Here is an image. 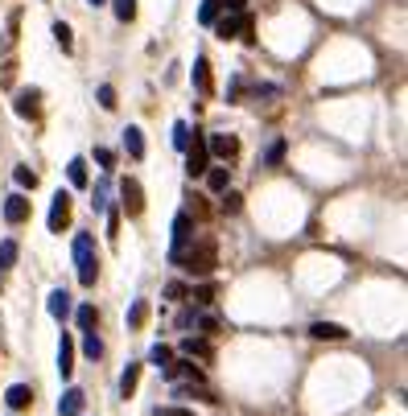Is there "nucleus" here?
Instances as JSON below:
<instances>
[{"label": "nucleus", "mask_w": 408, "mask_h": 416, "mask_svg": "<svg viewBox=\"0 0 408 416\" xmlns=\"http://www.w3.org/2000/svg\"><path fill=\"white\" fill-rule=\"evenodd\" d=\"M66 178H70L75 190H83V185H87V161H83V157H75V161L66 165Z\"/></svg>", "instance_id": "19"}, {"label": "nucleus", "mask_w": 408, "mask_h": 416, "mask_svg": "<svg viewBox=\"0 0 408 416\" xmlns=\"http://www.w3.org/2000/svg\"><path fill=\"white\" fill-rule=\"evenodd\" d=\"M280 157H285V140H272L264 153V165H280Z\"/></svg>", "instance_id": "34"}, {"label": "nucleus", "mask_w": 408, "mask_h": 416, "mask_svg": "<svg viewBox=\"0 0 408 416\" xmlns=\"http://www.w3.org/2000/svg\"><path fill=\"white\" fill-rule=\"evenodd\" d=\"M112 13H116V21H133L136 17V0H112Z\"/></svg>", "instance_id": "29"}, {"label": "nucleus", "mask_w": 408, "mask_h": 416, "mask_svg": "<svg viewBox=\"0 0 408 416\" xmlns=\"http://www.w3.org/2000/svg\"><path fill=\"white\" fill-rule=\"evenodd\" d=\"M87 4H107V0H87Z\"/></svg>", "instance_id": "44"}, {"label": "nucleus", "mask_w": 408, "mask_h": 416, "mask_svg": "<svg viewBox=\"0 0 408 416\" xmlns=\"http://www.w3.org/2000/svg\"><path fill=\"white\" fill-rule=\"evenodd\" d=\"M243 4H248V0H219L223 13H243Z\"/></svg>", "instance_id": "43"}, {"label": "nucleus", "mask_w": 408, "mask_h": 416, "mask_svg": "<svg viewBox=\"0 0 408 416\" xmlns=\"http://www.w3.org/2000/svg\"><path fill=\"white\" fill-rule=\"evenodd\" d=\"M124 148H128V157H136V161L144 157V137H140V128H133V124L124 128Z\"/></svg>", "instance_id": "18"}, {"label": "nucleus", "mask_w": 408, "mask_h": 416, "mask_svg": "<svg viewBox=\"0 0 408 416\" xmlns=\"http://www.w3.org/2000/svg\"><path fill=\"white\" fill-rule=\"evenodd\" d=\"M29 215H33V202H29L25 194H13V198L4 202V219H8V223H25Z\"/></svg>", "instance_id": "11"}, {"label": "nucleus", "mask_w": 408, "mask_h": 416, "mask_svg": "<svg viewBox=\"0 0 408 416\" xmlns=\"http://www.w3.org/2000/svg\"><path fill=\"white\" fill-rule=\"evenodd\" d=\"M120 235V210H107V239Z\"/></svg>", "instance_id": "40"}, {"label": "nucleus", "mask_w": 408, "mask_h": 416, "mask_svg": "<svg viewBox=\"0 0 408 416\" xmlns=\"http://www.w3.org/2000/svg\"><path fill=\"white\" fill-rule=\"evenodd\" d=\"M107 198H112V182L103 178V182L95 185V198H91V206H95V210H107Z\"/></svg>", "instance_id": "28"}, {"label": "nucleus", "mask_w": 408, "mask_h": 416, "mask_svg": "<svg viewBox=\"0 0 408 416\" xmlns=\"http://www.w3.org/2000/svg\"><path fill=\"white\" fill-rule=\"evenodd\" d=\"M198 330H202V334H215V330H219V322H215L211 314H202V318H198Z\"/></svg>", "instance_id": "42"}, {"label": "nucleus", "mask_w": 408, "mask_h": 416, "mask_svg": "<svg viewBox=\"0 0 408 416\" xmlns=\"http://www.w3.org/2000/svg\"><path fill=\"white\" fill-rule=\"evenodd\" d=\"M136 383H140V363H128L124 375H120V396H133Z\"/></svg>", "instance_id": "20"}, {"label": "nucleus", "mask_w": 408, "mask_h": 416, "mask_svg": "<svg viewBox=\"0 0 408 416\" xmlns=\"http://www.w3.org/2000/svg\"><path fill=\"white\" fill-rule=\"evenodd\" d=\"M190 83H194V91L202 95V99H206V95L215 91V87H211V62H206V58H194V70H190Z\"/></svg>", "instance_id": "12"}, {"label": "nucleus", "mask_w": 408, "mask_h": 416, "mask_svg": "<svg viewBox=\"0 0 408 416\" xmlns=\"http://www.w3.org/2000/svg\"><path fill=\"white\" fill-rule=\"evenodd\" d=\"M58 416H83V392L70 387L62 400H58Z\"/></svg>", "instance_id": "17"}, {"label": "nucleus", "mask_w": 408, "mask_h": 416, "mask_svg": "<svg viewBox=\"0 0 408 416\" xmlns=\"http://www.w3.org/2000/svg\"><path fill=\"white\" fill-rule=\"evenodd\" d=\"M4 400H8V408H13V413H21V408H29V404H33V387H25V383H13Z\"/></svg>", "instance_id": "14"}, {"label": "nucleus", "mask_w": 408, "mask_h": 416, "mask_svg": "<svg viewBox=\"0 0 408 416\" xmlns=\"http://www.w3.org/2000/svg\"><path fill=\"white\" fill-rule=\"evenodd\" d=\"M45 309L62 322V318L70 314V293H66V288H54V293H50V301H45Z\"/></svg>", "instance_id": "16"}, {"label": "nucleus", "mask_w": 408, "mask_h": 416, "mask_svg": "<svg viewBox=\"0 0 408 416\" xmlns=\"http://www.w3.org/2000/svg\"><path fill=\"white\" fill-rule=\"evenodd\" d=\"M75 268H79V284H95L99 277V256H95V239L91 235H75Z\"/></svg>", "instance_id": "1"}, {"label": "nucleus", "mask_w": 408, "mask_h": 416, "mask_svg": "<svg viewBox=\"0 0 408 416\" xmlns=\"http://www.w3.org/2000/svg\"><path fill=\"white\" fill-rule=\"evenodd\" d=\"M215 256H219V252H215V243H211V239H202V243H194V247H186V252H181V268H190V272H194V277H211V272H215Z\"/></svg>", "instance_id": "2"}, {"label": "nucleus", "mask_w": 408, "mask_h": 416, "mask_svg": "<svg viewBox=\"0 0 408 416\" xmlns=\"http://www.w3.org/2000/svg\"><path fill=\"white\" fill-rule=\"evenodd\" d=\"M13 264H17V243L4 239V243H0V272H8Z\"/></svg>", "instance_id": "27"}, {"label": "nucleus", "mask_w": 408, "mask_h": 416, "mask_svg": "<svg viewBox=\"0 0 408 416\" xmlns=\"http://www.w3.org/2000/svg\"><path fill=\"white\" fill-rule=\"evenodd\" d=\"M181 359H211V342L206 338H181Z\"/></svg>", "instance_id": "15"}, {"label": "nucleus", "mask_w": 408, "mask_h": 416, "mask_svg": "<svg viewBox=\"0 0 408 416\" xmlns=\"http://www.w3.org/2000/svg\"><path fill=\"white\" fill-rule=\"evenodd\" d=\"M54 42L66 49V54L75 49V33H70V25H66V21H58V25H54Z\"/></svg>", "instance_id": "26"}, {"label": "nucleus", "mask_w": 408, "mask_h": 416, "mask_svg": "<svg viewBox=\"0 0 408 416\" xmlns=\"http://www.w3.org/2000/svg\"><path fill=\"white\" fill-rule=\"evenodd\" d=\"M239 33H248V17H243V13H219V17H215V38L231 42V38H239Z\"/></svg>", "instance_id": "5"}, {"label": "nucleus", "mask_w": 408, "mask_h": 416, "mask_svg": "<svg viewBox=\"0 0 408 416\" xmlns=\"http://www.w3.org/2000/svg\"><path fill=\"white\" fill-rule=\"evenodd\" d=\"M95 161H99V169H112L116 157H112V148H95Z\"/></svg>", "instance_id": "41"}, {"label": "nucleus", "mask_w": 408, "mask_h": 416, "mask_svg": "<svg viewBox=\"0 0 408 416\" xmlns=\"http://www.w3.org/2000/svg\"><path fill=\"white\" fill-rule=\"evenodd\" d=\"M206 169H211V153H206L202 132L194 128V140H190V148H186V174H190V178H202Z\"/></svg>", "instance_id": "3"}, {"label": "nucleus", "mask_w": 408, "mask_h": 416, "mask_svg": "<svg viewBox=\"0 0 408 416\" xmlns=\"http://www.w3.org/2000/svg\"><path fill=\"white\" fill-rule=\"evenodd\" d=\"M58 375H62V379L75 375V338H70V334L58 338Z\"/></svg>", "instance_id": "10"}, {"label": "nucleus", "mask_w": 408, "mask_h": 416, "mask_svg": "<svg viewBox=\"0 0 408 416\" xmlns=\"http://www.w3.org/2000/svg\"><path fill=\"white\" fill-rule=\"evenodd\" d=\"M206 153H211V157H219V161H231V157L239 153V140L227 137V132H215V137L206 140Z\"/></svg>", "instance_id": "8"}, {"label": "nucleus", "mask_w": 408, "mask_h": 416, "mask_svg": "<svg viewBox=\"0 0 408 416\" xmlns=\"http://www.w3.org/2000/svg\"><path fill=\"white\" fill-rule=\"evenodd\" d=\"M50 231H66V223H70V194L66 190H58L54 194V206H50Z\"/></svg>", "instance_id": "6"}, {"label": "nucleus", "mask_w": 408, "mask_h": 416, "mask_svg": "<svg viewBox=\"0 0 408 416\" xmlns=\"http://www.w3.org/2000/svg\"><path fill=\"white\" fill-rule=\"evenodd\" d=\"M38 99H42V95L33 91V87H29V91H21V95H17V103H13V107H17V116H25V120H33V116L42 111V103H38Z\"/></svg>", "instance_id": "13"}, {"label": "nucleus", "mask_w": 408, "mask_h": 416, "mask_svg": "<svg viewBox=\"0 0 408 416\" xmlns=\"http://www.w3.org/2000/svg\"><path fill=\"white\" fill-rule=\"evenodd\" d=\"M239 206H243V198H239L235 190H223V210L227 215H239Z\"/></svg>", "instance_id": "35"}, {"label": "nucleus", "mask_w": 408, "mask_h": 416, "mask_svg": "<svg viewBox=\"0 0 408 416\" xmlns=\"http://www.w3.org/2000/svg\"><path fill=\"white\" fill-rule=\"evenodd\" d=\"M95 99H99V107H103V111H116V87H107V83H103V87L95 91Z\"/></svg>", "instance_id": "33"}, {"label": "nucleus", "mask_w": 408, "mask_h": 416, "mask_svg": "<svg viewBox=\"0 0 408 416\" xmlns=\"http://www.w3.org/2000/svg\"><path fill=\"white\" fill-rule=\"evenodd\" d=\"M194 301H198V305H211V301H215V284H202V288L194 293Z\"/></svg>", "instance_id": "39"}, {"label": "nucleus", "mask_w": 408, "mask_h": 416, "mask_svg": "<svg viewBox=\"0 0 408 416\" xmlns=\"http://www.w3.org/2000/svg\"><path fill=\"white\" fill-rule=\"evenodd\" d=\"M310 334H314V338H347V330H342L338 322H314L310 325Z\"/></svg>", "instance_id": "21"}, {"label": "nucleus", "mask_w": 408, "mask_h": 416, "mask_svg": "<svg viewBox=\"0 0 408 416\" xmlns=\"http://www.w3.org/2000/svg\"><path fill=\"white\" fill-rule=\"evenodd\" d=\"M223 8H219V0H202V8H198V21L202 25H215V17H219Z\"/></svg>", "instance_id": "31"}, {"label": "nucleus", "mask_w": 408, "mask_h": 416, "mask_svg": "<svg viewBox=\"0 0 408 416\" xmlns=\"http://www.w3.org/2000/svg\"><path fill=\"white\" fill-rule=\"evenodd\" d=\"M75 322L83 334H95V322H99V314H95V305H79V314H75Z\"/></svg>", "instance_id": "23"}, {"label": "nucleus", "mask_w": 408, "mask_h": 416, "mask_svg": "<svg viewBox=\"0 0 408 416\" xmlns=\"http://www.w3.org/2000/svg\"><path fill=\"white\" fill-rule=\"evenodd\" d=\"M157 416H194V413H190V408H181V404H161Z\"/></svg>", "instance_id": "38"}, {"label": "nucleus", "mask_w": 408, "mask_h": 416, "mask_svg": "<svg viewBox=\"0 0 408 416\" xmlns=\"http://www.w3.org/2000/svg\"><path fill=\"white\" fill-rule=\"evenodd\" d=\"M202 178H206V185H211L215 194H223V190H227V165H211Z\"/></svg>", "instance_id": "22"}, {"label": "nucleus", "mask_w": 408, "mask_h": 416, "mask_svg": "<svg viewBox=\"0 0 408 416\" xmlns=\"http://www.w3.org/2000/svg\"><path fill=\"white\" fill-rule=\"evenodd\" d=\"M190 140H194V132H190V124H174V148H190Z\"/></svg>", "instance_id": "32"}, {"label": "nucleus", "mask_w": 408, "mask_h": 416, "mask_svg": "<svg viewBox=\"0 0 408 416\" xmlns=\"http://www.w3.org/2000/svg\"><path fill=\"white\" fill-rule=\"evenodd\" d=\"M165 379H169V383H186V387H190V383H202V371L194 367V363H186V359H181V363H169V367H165Z\"/></svg>", "instance_id": "9"}, {"label": "nucleus", "mask_w": 408, "mask_h": 416, "mask_svg": "<svg viewBox=\"0 0 408 416\" xmlns=\"http://www.w3.org/2000/svg\"><path fill=\"white\" fill-rule=\"evenodd\" d=\"M190 235H194V219L186 215V210H178V219H174V247H169V260L178 264L181 252L190 247Z\"/></svg>", "instance_id": "4"}, {"label": "nucleus", "mask_w": 408, "mask_h": 416, "mask_svg": "<svg viewBox=\"0 0 408 416\" xmlns=\"http://www.w3.org/2000/svg\"><path fill=\"white\" fill-rule=\"evenodd\" d=\"M83 350H87V359H99V355H103V342H99L95 334H87V338H83Z\"/></svg>", "instance_id": "36"}, {"label": "nucleus", "mask_w": 408, "mask_h": 416, "mask_svg": "<svg viewBox=\"0 0 408 416\" xmlns=\"http://www.w3.org/2000/svg\"><path fill=\"white\" fill-rule=\"evenodd\" d=\"M149 363H153V367H169V363H174V350H169V346H161V342H157V346H153V350H149Z\"/></svg>", "instance_id": "25"}, {"label": "nucleus", "mask_w": 408, "mask_h": 416, "mask_svg": "<svg viewBox=\"0 0 408 416\" xmlns=\"http://www.w3.org/2000/svg\"><path fill=\"white\" fill-rule=\"evenodd\" d=\"M144 318H149V301H144V297H136L133 309H128V330H140V325H144Z\"/></svg>", "instance_id": "24"}, {"label": "nucleus", "mask_w": 408, "mask_h": 416, "mask_svg": "<svg viewBox=\"0 0 408 416\" xmlns=\"http://www.w3.org/2000/svg\"><path fill=\"white\" fill-rule=\"evenodd\" d=\"M13 178H17L21 190H33V185H38V174H33L29 165H17V169H13Z\"/></svg>", "instance_id": "30"}, {"label": "nucleus", "mask_w": 408, "mask_h": 416, "mask_svg": "<svg viewBox=\"0 0 408 416\" xmlns=\"http://www.w3.org/2000/svg\"><path fill=\"white\" fill-rule=\"evenodd\" d=\"M120 202H124V210H128L133 219L144 210V190H140L136 178H124V182H120Z\"/></svg>", "instance_id": "7"}, {"label": "nucleus", "mask_w": 408, "mask_h": 416, "mask_svg": "<svg viewBox=\"0 0 408 416\" xmlns=\"http://www.w3.org/2000/svg\"><path fill=\"white\" fill-rule=\"evenodd\" d=\"M165 297H169V301H186V284H181V280H169V284H165Z\"/></svg>", "instance_id": "37"}]
</instances>
